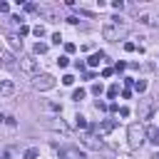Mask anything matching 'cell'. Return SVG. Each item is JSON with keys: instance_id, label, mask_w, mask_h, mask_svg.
<instances>
[{"instance_id": "30bf717a", "label": "cell", "mask_w": 159, "mask_h": 159, "mask_svg": "<svg viewBox=\"0 0 159 159\" xmlns=\"http://www.w3.org/2000/svg\"><path fill=\"white\" fill-rule=\"evenodd\" d=\"M37 157H40V149H37V147L25 149V154H22V159H37Z\"/></svg>"}, {"instance_id": "8992f818", "label": "cell", "mask_w": 159, "mask_h": 159, "mask_svg": "<svg viewBox=\"0 0 159 159\" xmlns=\"http://www.w3.org/2000/svg\"><path fill=\"white\" fill-rule=\"evenodd\" d=\"M12 94H15V82L0 80V97H12Z\"/></svg>"}, {"instance_id": "6da1fadb", "label": "cell", "mask_w": 159, "mask_h": 159, "mask_svg": "<svg viewBox=\"0 0 159 159\" xmlns=\"http://www.w3.org/2000/svg\"><path fill=\"white\" fill-rule=\"evenodd\" d=\"M124 35H127V25L119 22V17H112V22H107V25L102 27V37H104V40L117 42V40H122Z\"/></svg>"}, {"instance_id": "52a82bcc", "label": "cell", "mask_w": 159, "mask_h": 159, "mask_svg": "<svg viewBox=\"0 0 159 159\" xmlns=\"http://www.w3.org/2000/svg\"><path fill=\"white\" fill-rule=\"evenodd\" d=\"M114 129V122L112 119H104V122H99L97 127H92V132H97V134H107V132H112Z\"/></svg>"}, {"instance_id": "ba28073f", "label": "cell", "mask_w": 159, "mask_h": 159, "mask_svg": "<svg viewBox=\"0 0 159 159\" xmlns=\"http://www.w3.org/2000/svg\"><path fill=\"white\" fill-rule=\"evenodd\" d=\"M139 22H144V25H159V17H157V15L144 12V15H139Z\"/></svg>"}, {"instance_id": "cb8c5ba5", "label": "cell", "mask_w": 159, "mask_h": 159, "mask_svg": "<svg viewBox=\"0 0 159 159\" xmlns=\"http://www.w3.org/2000/svg\"><path fill=\"white\" fill-rule=\"evenodd\" d=\"M92 94H102V84H92Z\"/></svg>"}, {"instance_id": "9c48e42d", "label": "cell", "mask_w": 159, "mask_h": 159, "mask_svg": "<svg viewBox=\"0 0 159 159\" xmlns=\"http://www.w3.org/2000/svg\"><path fill=\"white\" fill-rule=\"evenodd\" d=\"M104 60V52H94V55H89V60H87V65H92V67H97L99 62Z\"/></svg>"}, {"instance_id": "7a4b0ae2", "label": "cell", "mask_w": 159, "mask_h": 159, "mask_svg": "<svg viewBox=\"0 0 159 159\" xmlns=\"http://www.w3.org/2000/svg\"><path fill=\"white\" fill-rule=\"evenodd\" d=\"M127 134H129V147H132V149L142 147V142H144V127H142V124H137V122L129 124Z\"/></svg>"}, {"instance_id": "484cf974", "label": "cell", "mask_w": 159, "mask_h": 159, "mask_svg": "<svg viewBox=\"0 0 159 159\" xmlns=\"http://www.w3.org/2000/svg\"><path fill=\"white\" fill-rule=\"evenodd\" d=\"M7 10H10V5L7 2H0V12H7Z\"/></svg>"}, {"instance_id": "5b68a950", "label": "cell", "mask_w": 159, "mask_h": 159, "mask_svg": "<svg viewBox=\"0 0 159 159\" xmlns=\"http://www.w3.org/2000/svg\"><path fill=\"white\" fill-rule=\"evenodd\" d=\"M60 159H87V157L75 147H62L60 149Z\"/></svg>"}, {"instance_id": "e0dca14e", "label": "cell", "mask_w": 159, "mask_h": 159, "mask_svg": "<svg viewBox=\"0 0 159 159\" xmlns=\"http://www.w3.org/2000/svg\"><path fill=\"white\" fill-rule=\"evenodd\" d=\"M45 109H52V112H60V104H57V102H45Z\"/></svg>"}, {"instance_id": "2e32d148", "label": "cell", "mask_w": 159, "mask_h": 159, "mask_svg": "<svg viewBox=\"0 0 159 159\" xmlns=\"http://www.w3.org/2000/svg\"><path fill=\"white\" fill-rule=\"evenodd\" d=\"M32 35L42 37V35H45V27H42V25H35V27H32Z\"/></svg>"}, {"instance_id": "8fae6325", "label": "cell", "mask_w": 159, "mask_h": 159, "mask_svg": "<svg viewBox=\"0 0 159 159\" xmlns=\"http://www.w3.org/2000/svg\"><path fill=\"white\" fill-rule=\"evenodd\" d=\"M147 134H149V139H152L154 144H159V129H157V127H149V132H147Z\"/></svg>"}, {"instance_id": "ffe728a7", "label": "cell", "mask_w": 159, "mask_h": 159, "mask_svg": "<svg viewBox=\"0 0 159 159\" xmlns=\"http://www.w3.org/2000/svg\"><path fill=\"white\" fill-rule=\"evenodd\" d=\"M124 50H127V52H134L137 45H134V42H124Z\"/></svg>"}, {"instance_id": "44dd1931", "label": "cell", "mask_w": 159, "mask_h": 159, "mask_svg": "<svg viewBox=\"0 0 159 159\" xmlns=\"http://www.w3.org/2000/svg\"><path fill=\"white\" fill-rule=\"evenodd\" d=\"M77 127L84 129V127H87V119H84V117H77Z\"/></svg>"}, {"instance_id": "7402d4cb", "label": "cell", "mask_w": 159, "mask_h": 159, "mask_svg": "<svg viewBox=\"0 0 159 159\" xmlns=\"http://www.w3.org/2000/svg\"><path fill=\"white\" fill-rule=\"evenodd\" d=\"M112 7H114V10H122V7H124V2H122V0H114V2H112Z\"/></svg>"}, {"instance_id": "9a60e30c", "label": "cell", "mask_w": 159, "mask_h": 159, "mask_svg": "<svg viewBox=\"0 0 159 159\" xmlns=\"http://www.w3.org/2000/svg\"><path fill=\"white\" fill-rule=\"evenodd\" d=\"M134 89H137V92H144V89H147V82H144V80H137V82H134Z\"/></svg>"}, {"instance_id": "4316f807", "label": "cell", "mask_w": 159, "mask_h": 159, "mask_svg": "<svg viewBox=\"0 0 159 159\" xmlns=\"http://www.w3.org/2000/svg\"><path fill=\"white\" fill-rule=\"evenodd\" d=\"M117 159H129V157H117Z\"/></svg>"}, {"instance_id": "5bb4252c", "label": "cell", "mask_w": 159, "mask_h": 159, "mask_svg": "<svg viewBox=\"0 0 159 159\" xmlns=\"http://www.w3.org/2000/svg\"><path fill=\"white\" fill-rule=\"evenodd\" d=\"M52 127H55V129H62V132H65V134H67V132H70V129H67V124H65V122H62V119H57V122H52Z\"/></svg>"}, {"instance_id": "d4e9b609", "label": "cell", "mask_w": 159, "mask_h": 159, "mask_svg": "<svg viewBox=\"0 0 159 159\" xmlns=\"http://www.w3.org/2000/svg\"><path fill=\"white\" fill-rule=\"evenodd\" d=\"M52 42H55V45H60V42H62V37H60V32H55V35H52Z\"/></svg>"}, {"instance_id": "7c38bea8", "label": "cell", "mask_w": 159, "mask_h": 159, "mask_svg": "<svg viewBox=\"0 0 159 159\" xmlns=\"http://www.w3.org/2000/svg\"><path fill=\"white\" fill-rule=\"evenodd\" d=\"M84 94H87V92L80 87V89H75V92H72V99H75V102H82V99H84Z\"/></svg>"}, {"instance_id": "277c9868", "label": "cell", "mask_w": 159, "mask_h": 159, "mask_svg": "<svg viewBox=\"0 0 159 159\" xmlns=\"http://www.w3.org/2000/svg\"><path fill=\"white\" fill-rule=\"evenodd\" d=\"M32 87L35 89H50V87H55V77L52 75H37L32 80Z\"/></svg>"}, {"instance_id": "ac0fdd59", "label": "cell", "mask_w": 159, "mask_h": 159, "mask_svg": "<svg viewBox=\"0 0 159 159\" xmlns=\"http://www.w3.org/2000/svg\"><path fill=\"white\" fill-rule=\"evenodd\" d=\"M57 65H60V67H67V65H70V57H65V55L57 57Z\"/></svg>"}, {"instance_id": "83f0119b", "label": "cell", "mask_w": 159, "mask_h": 159, "mask_svg": "<svg viewBox=\"0 0 159 159\" xmlns=\"http://www.w3.org/2000/svg\"><path fill=\"white\" fill-rule=\"evenodd\" d=\"M2 119H5V117H2V114H0V122H2Z\"/></svg>"}, {"instance_id": "4fadbf2b", "label": "cell", "mask_w": 159, "mask_h": 159, "mask_svg": "<svg viewBox=\"0 0 159 159\" xmlns=\"http://www.w3.org/2000/svg\"><path fill=\"white\" fill-rule=\"evenodd\" d=\"M32 50H35V55H45V52H47V45H45V42H37Z\"/></svg>"}, {"instance_id": "3957f363", "label": "cell", "mask_w": 159, "mask_h": 159, "mask_svg": "<svg viewBox=\"0 0 159 159\" xmlns=\"http://www.w3.org/2000/svg\"><path fill=\"white\" fill-rule=\"evenodd\" d=\"M20 70L25 72V75H30V77H37L40 75V60H35V57H20Z\"/></svg>"}, {"instance_id": "d6986e66", "label": "cell", "mask_w": 159, "mask_h": 159, "mask_svg": "<svg viewBox=\"0 0 159 159\" xmlns=\"http://www.w3.org/2000/svg\"><path fill=\"white\" fill-rule=\"evenodd\" d=\"M107 94H109V97H117V94H119V87H117V84H112V87H109V92H107Z\"/></svg>"}, {"instance_id": "603a6c76", "label": "cell", "mask_w": 159, "mask_h": 159, "mask_svg": "<svg viewBox=\"0 0 159 159\" xmlns=\"http://www.w3.org/2000/svg\"><path fill=\"white\" fill-rule=\"evenodd\" d=\"M62 82H65V84H72V82H75V77H72V75H65V77H62Z\"/></svg>"}]
</instances>
